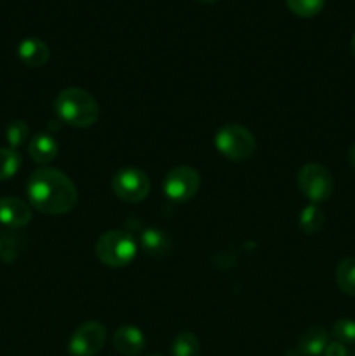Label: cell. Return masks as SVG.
<instances>
[{"label": "cell", "instance_id": "6", "mask_svg": "<svg viewBox=\"0 0 355 356\" xmlns=\"http://www.w3.org/2000/svg\"><path fill=\"white\" fill-rule=\"evenodd\" d=\"M150 188L152 184H150L148 176L134 167L120 169L111 179V190L115 197L125 204H138L145 200L150 193Z\"/></svg>", "mask_w": 355, "mask_h": 356}, {"label": "cell", "instance_id": "19", "mask_svg": "<svg viewBox=\"0 0 355 356\" xmlns=\"http://www.w3.org/2000/svg\"><path fill=\"white\" fill-rule=\"evenodd\" d=\"M289 10L299 17H313L324 9L326 0H285Z\"/></svg>", "mask_w": 355, "mask_h": 356}, {"label": "cell", "instance_id": "23", "mask_svg": "<svg viewBox=\"0 0 355 356\" xmlns=\"http://www.w3.org/2000/svg\"><path fill=\"white\" fill-rule=\"evenodd\" d=\"M348 163H350L352 169L355 170V145L352 146L350 152H348Z\"/></svg>", "mask_w": 355, "mask_h": 356}, {"label": "cell", "instance_id": "4", "mask_svg": "<svg viewBox=\"0 0 355 356\" xmlns=\"http://www.w3.org/2000/svg\"><path fill=\"white\" fill-rule=\"evenodd\" d=\"M214 146L228 160L242 162L256 152V139H254L253 132L244 125L226 124L216 132Z\"/></svg>", "mask_w": 355, "mask_h": 356}, {"label": "cell", "instance_id": "1", "mask_svg": "<svg viewBox=\"0 0 355 356\" xmlns=\"http://www.w3.org/2000/svg\"><path fill=\"white\" fill-rule=\"evenodd\" d=\"M28 198L37 211L61 216L72 211L79 200L75 184L66 174L52 167H40L28 179Z\"/></svg>", "mask_w": 355, "mask_h": 356}, {"label": "cell", "instance_id": "16", "mask_svg": "<svg viewBox=\"0 0 355 356\" xmlns=\"http://www.w3.org/2000/svg\"><path fill=\"white\" fill-rule=\"evenodd\" d=\"M336 284L345 294L355 296V257H345L336 268Z\"/></svg>", "mask_w": 355, "mask_h": 356}, {"label": "cell", "instance_id": "26", "mask_svg": "<svg viewBox=\"0 0 355 356\" xmlns=\"http://www.w3.org/2000/svg\"><path fill=\"white\" fill-rule=\"evenodd\" d=\"M0 250H2V245H0Z\"/></svg>", "mask_w": 355, "mask_h": 356}, {"label": "cell", "instance_id": "25", "mask_svg": "<svg viewBox=\"0 0 355 356\" xmlns=\"http://www.w3.org/2000/svg\"><path fill=\"white\" fill-rule=\"evenodd\" d=\"M197 2H200V3H214V2H218V0H197Z\"/></svg>", "mask_w": 355, "mask_h": 356}, {"label": "cell", "instance_id": "27", "mask_svg": "<svg viewBox=\"0 0 355 356\" xmlns=\"http://www.w3.org/2000/svg\"><path fill=\"white\" fill-rule=\"evenodd\" d=\"M153 356H157V355H153Z\"/></svg>", "mask_w": 355, "mask_h": 356}, {"label": "cell", "instance_id": "22", "mask_svg": "<svg viewBox=\"0 0 355 356\" xmlns=\"http://www.w3.org/2000/svg\"><path fill=\"white\" fill-rule=\"evenodd\" d=\"M324 356H348L347 346L338 343V341H334V343L327 344L326 351H324Z\"/></svg>", "mask_w": 355, "mask_h": 356}, {"label": "cell", "instance_id": "5", "mask_svg": "<svg viewBox=\"0 0 355 356\" xmlns=\"http://www.w3.org/2000/svg\"><path fill=\"white\" fill-rule=\"evenodd\" d=\"M298 188L312 204H320L331 197L334 190V181L324 165L306 163L298 172Z\"/></svg>", "mask_w": 355, "mask_h": 356}, {"label": "cell", "instance_id": "11", "mask_svg": "<svg viewBox=\"0 0 355 356\" xmlns=\"http://www.w3.org/2000/svg\"><path fill=\"white\" fill-rule=\"evenodd\" d=\"M329 344V334L322 327H312L299 337L296 353L298 356H319L324 355Z\"/></svg>", "mask_w": 355, "mask_h": 356}, {"label": "cell", "instance_id": "2", "mask_svg": "<svg viewBox=\"0 0 355 356\" xmlns=\"http://www.w3.org/2000/svg\"><path fill=\"white\" fill-rule=\"evenodd\" d=\"M54 110L65 124L80 129L94 125L100 117L97 101L87 90L79 87L61 90L54 101Z\"/></svg>", "mask_w": 355, "mask_h": 356}, {"label": "cell", "instance_id": "17", "mask_svg": "<svg viewBox=\"0 0 355 356\" xmlns=\"http://www.w3.org/2000/svg\"><path fill=\"white\" fill-rule=\"evenodd\" d=\"M200 353V343L191 332H181L174 337L171 355L173 356H198Z\"/></svg>", "mask_w": 355, "mask_h": 356}, {"label": "cell", "instance_id": "14", "mask_svg": "<svg viewBox=\"0 0 355 356\" xmlns=\"http://www.w3.org/2000/svg\"><path fill=\"white\" fill-rule=\"evenodd\" d=\"M141 247L152 256H162L171 249V240L167 233L157 228H148L141 233Z\"/></svg>", "mask_w": 355, "mask_h": 356}, {"label": "cell", "instance_id": "12", "mask_svg": "<svg viewBox=\"0 0 355 356\" xmlns=\"http://www.w3.org/2000/svg\"><path fill=\"white\" fill-rule=\"evenodd\" d=\"M49 47L40 38H24L17 47V56L30 68H40L49 61Z\"/></svg>", "mask_w": 355, "mask_h": 356}, {"label": "cell", "instance_id": "28", "mask_svg": "<svg viewBox=\"0 0 355 356\" xmlns=\"http://www.w3.org/2000/svg\"><path fill=\"white\" fill-rule=\"evenodd\" d=\"M354 356H355V355H354Z\"/></svg>", "mask_w": 355, "mask_h": 356}, {"label": "cell", "instance_id": "13", "mask_svg": "<svg viewBox=\"0 0 355 356\" xmlns=\"http://www.w3.org/2000/svg\"><path fill=\"white\" fill-rule=\"evenodd\" d=\"M28 153H30L31 160L40 165H47L58 155V143L52 136L49 134H37L31 138L30 145H28Z\"/></svg>", "mask_w": 355, "mask_h": 356}, {"label": "cell", "instance_id": "18", "mask_svg": "<svg viewBox=\"0 0 355 356\" xmlns=\"http://www.w3.org/2000/svg\"><path fill=\"white\" fill-rule=\"evenodd\" d=\"M21 155L13 148H0V181L10 179L19 170Z\"/></svg>", "mask_w": 355, "mask_h": 356}, {"label": "cell", "instance_id": "20", "mask_svg": "<svg viewBox=\"0 0 355 356\" xmlns=\"http://www.w3.org/2000/svg\"><path fill=\"white\" fill-rule=\"evenodd\" d=\"M28 134H30V131H28V125L24 124L23 120L10 122L6 129V139L13 149L17 148V146L24 145L28 139Z\"/></svg>", "mask_w": 355, "mask_h": 356}, {"label": "cell", "instance_id": "24", "mask_svg": "<svg viewBox=\"0 0 355 356\" xmlns=\"http://www.w3.org/2000/svg\"><path fill=\"white\" fill-rule=\"evenodd\" d=\"M350 49H352V52H354V56H355V33H354V37H352V40H350Z\"/></svg>", "mask_w": 355, "mask_h": 356}, {"label": "cell", "instance_id": "8", "mask_svg": "<svg viewBox=\"0 0 355 356\" xmlns=\"http://www.w3.org/2000/svg\"><path fill=\"white\" fill-rule=\"evenodd\" d=\"M106 330L100 322H86L72 334L68 351L72 356H96L104 346Z\"/></svg>", "mask_w": 355, "mask_h": 356}, {"label": "cell", "instance_id": "7", "mask_svg": "<svg viewBox=\"0 0 355 356\" xmlns=\"http://www.w3.org/2000/svg\"><path fill=\"white\" fill-rule=\"evenodd\" d=\"M198 188H200V176L197 170L188 165H178L171 169L162 183L164 195L176 204L191 200L197 195Z\"/></svg>", "mask_w": 355, "mask_h": 356}, {"label": "cell", "instance_id": "15", "mask_svg": "<svg viewBox=\"0 0 355 356\" xmlns=\"http://www.w3.org/2000/svg\"><path fill=\"white\" fill-rule=\"evenodd\" d=\"M324 221H326V216H324L322 209L317 204H310L299 212V228L301 232H305L306 235H315L322 229Z\"/></svg>", "mask_w": 355, "mask_h": 356}, {"label": "cell", "instance_id": "21", "mask_svg": "<svg viewBox=\"0 0 355 356\" xmlns=\"http://www.w3.org/2000/svg\"><path fill=\"white\" fill-rule=\"evenodd\" d=\"M333 334L338 343L355 344V322L350 318H341L334 323Z\"/></svg>", "mask_w": 355, "mask_h": 356}, {"label": "cell", "instance_id": "3", "mask_svg": "<svg viewBox=\"0 0 355 356\" xmlns=\"http://www.w3.org/2000/svg\"><path fill=\"white\" fill-rule=\"evenodd\" d=\"M96 256L103 264L110 268L127 266L134 261L138 254V245L132 235L122 229L106 232L97 238L96 242Z\"/></svg>", "mask_w": 355, "mask_h": 356}, {"label": "cell", "instance_id": "10", "mask_svg": "<svg viewBox=\"0 0 355 356\" xmlns=\"http://www.w3.org/2000/svg\"><path fill=\"white\" fill-rule=\"evenodd\" d=\"M111 343H113V348L120 355L136 356L145 350L146 339L138 327L125 325L115 330Z\"/></svg>", "mask_w": 355, "mask_h": 356}, {"label": "cell", "instance_id": "9", "mask_svg": "<svg viewBox=\"0 0 355 356\" xmlns=\"http://www.w3.org/2000/svg\"><path fill=\"white\" fill-rule=\"evenodd\" d=\"M31 221V209L26 202L14 197L0 198V222L9 228H23Z\"/></svg>", "mask_w": 355, "mask_h": 356}]
</instances>
